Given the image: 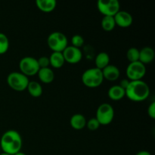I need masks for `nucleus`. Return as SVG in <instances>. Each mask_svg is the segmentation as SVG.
I'll return each instance as SVG.
<instances>
[{"label":"nucleus","mask_w":155,"mask_h":155,"mask_svg":"<svg viewBox=\"0 0 155 155\" xmlns=\"http://www.w3.org/2000/svg\"><path fill=\"white\" fill-rule=\"evenodd\" d=\"M126 96L130 100L136 102H140L146 100L150 95L149 86L141 80L130 81L128 87L126 89Z\"/></svg>","instance_id":"nucleus-2"},{"label":"nucleus","mask_w":155,"mask_h":155,"mask_svg":"<svg viewBox=\"0 0 155 155\" xmlns=\"http://www.w3.org/2000/svg\"><path fill=\"white\" fill-rule=\"evenodd\" d=\"M116 26L122 28H127L133 24V18L131 14L126 11L120 10L116 15L114 16Z\"/></svg>","instance_id":"nucleus-11"},{"label":"nucleus","mask_w":155,"mask_h":155,"mask_svg":"<svg viewBox=\"0 0 155 155\" xmlns=\"http://www.w3.org/2000/svg\"><path fill=\"white\" fill-rule=\"evenodd\" d=\"M101 27L103 30L106 32H110L115 28L116 24L114 17L110 16H104L101 22Z\"/></svg>","instance_id":"nucleus-21"},{"label":"nucleus","mask_w":155,"mask_h":155,"mask_svg":"<svg viewBox=\"0 0 155 155\" xmlns=\"http://www.w3.org/2000/svg\"><path fill=\"white\" fill-rule=\"evenodd\" d=\"M0 154H1V148H0Z\"/></svg>","instance_id":"nucleus-32"},{"label":"nucleus","mask_w":155,"mask_h":155,"mask_svg":"<svg viewBox=\"0 0 155 155\" xmlns=\"http://www.w3.org/2000/svg\"><path fill=\"white\" fill-rule=\"evenodd\" d=\"M9 39L5 34L0 33V54H3L8 51L9 48Z\"/></svg>","instance_id":"nucleus-22"},{"label":"nucleus","mask_w":155,"mask_h":155,"mask_svg":"<svg viewBox=\"0 0 155 155\" xmlns=\"http://www.w3.org/2000/svg\"><path fill=\"white\" fill-rule=\"evenodd\" d=\"M0 155H10V154H5V153H1Z\"/></svg>","instance_id":"nucleus-31"},{"label":"nucleus","mask_w":155,"mask_h":155,"mask_svg":"<svg viewBox=\"0 0 155 155\" xmlns=\"http://www.w3.org/2000/svg\"><path fill=\"white\" fill-rule=\"evenodd\" d=\"M97 8L104 16L114 17L120 9V5L117 0H98Z\"/></svg>","instance_id":"nucleus-8"},{"label":"nucleus","mask_w":155,"mask_h":155,"mask_svg":"<svg viewBox=\"0 0 155 155\" xmlns=\"http://www.w3.org/2000/svg\"><path fill=\"white\" fill-rule=\"evenodd\" d=\"M148 114L151 119H155V102L151 103L148 107Z\"/></svg>","instance_id":"nucleus-27"},{"label":"nucleus","mask_w":155,"mask_h":155,"mask_svg":"<svg viewBox=\"0 0 155 155\" xmlns=\"http://www.w3.org/2000/svg\"><path fill=\"white\" fill-rule=\"evenodd\" d=\"M100 124L98 123V121L97 120V119L95 117L91 118L90 120H89V121L86 122V126L87 128L89 129L91 131H95V130H98L100 127Z\"/></svg>","instance_id":"nucleus-25"},{"label":"nucleus","mask_w":155,"mask_h":155,"mask_svg":"<svg viewBox=\"0 0 155 155\" xmlns=\"http://www.w3.org/2000/svg\"><path fill=\"white\" fill-rule=\"evenodd\" d=\"M38 64H39V69L40 68H49L50 66V61H49V58L46 57V56H42L37 59Z\"/></svg>","instance_id":"nucleus-26"},{"label":"nucleus","mask_w":155,"mask_h":155,"mask_svg":"<svg viewBox=\"0 0 155 155\" xmlns=\"http://www.w3.org/2000/svg\"><path fill=\"white\" fill-rule=\"evenodd\" d=\"M104 81L102 71L96 68H89L83 72L82 75V82L88 88L99 87Z\"/></svg>","instance_id":"nucleus-3"},{"label":"nucleus","mask_w":155,"mask_h":155,"mask_svg":"<svg viewBox=\"0 0 155 155\" xmlns=\"http://www.w3.org/2000/svg\"><path fill=\"white\" fill-rule=\"evenodd\" d=\"M36 7L42 12L49 13L55 9L57 2L55 0H37L36 2Z\"/></svg>","instance_id":"nucleus-16"},{"label":"nucleus","mask_w":155,"mask_h":155,"mask_svg":"<svg viewBox=\"0 0 155 155\" xmlns=\"http://www.w3.org/2000/svg\"><path fill=\"white\" fill-rule=\"evenodd\" d=\"M47 44L53 52H62L68 45V39L63 33L54 31L48 36Z\"/></svg>","instance_id":"nucleus-4"},{"label":"nucleus","mask_w":155,"mask_h":155,"mask_svg":"<svg viewBox=\"0 0 155 155\" xmlns=\"http://www.w3.org/2000/svg\"><path fill=\"white\" fill-rule=\"evenodd\" d=\"M71 42H72V45H71L72 46L80 48L84 45V39L81 35H74L71 39Z\"/></svg>","instance_id":"nucleus-24"},{"label":"nucleus","mask_w":155,"mask_h":155,"mask_svg":"<svg viewBox=\"0 0 155 155\" xmlns=\"http://www.w3.org/2000/svg\"><path fill=\"white\" fill-rule=\"evenodd\" d=\"M28 77L21 72H12L8 75L7 83L9 87L17 92L26 90L29 84Z\"/></svg>","instance_id":"nucleus-5"},{"label":"nucleus","mask_w":155,"mask_h":155,"mask_svg":"<svg viewBox=\"0 0 155 155\" xmlns=\"http://www.w3.org/2000/svg\"><path fill=\"white\" fill-rule=\"evenodd\" d=\"M38 77L42 83L48 84L52 83L54 79V71L50 68H40L37 73Z\"/></svg>","instance_id":"nucleus-14"},{"label":"nucleus","mask_w":155,"mask_h":155,"mask_svg":"<svg viewBox=\"0 0 155 155\" xmlns=\"http://www.w3.org/2000/svg\"><path fill=\"white\" fill-rule=\"evenodd\" d=\"M86 117L81 114H76L71 117L70 120V124L73 129L76 130H81L86 126Z\"/></svg>","instance_id":"nucleus-15"},{"label":"nucleus","mask_w":155,"mask_h":155,"mask_svg":"<svg viewBox=\"0 0 155 155\" xmlns=\"http://www.w3.org/2000/svg\"><path fill=\"white\" fill-rule=\"evenodd\" d=\"M107 95L110 99L113 101H120L126 96V92L125 90L121 88L119 85H116V86H111L108 89Z\"/></svg>","instance_id":"nucleus-17"},{"label":"nucleus","mask_w":155,"mask_h":155,"mask_svg":"<svg viewBox=\"0 0 155 155\" xmlns=\"http://www.w3.org/2000/svg\"><path fill=\"white\" fill-rule=\"evenodd\" d=\"M27 89L31 96L34 98L40 97L42 94V87L40 83L36 81H30Z\"/></svg>","instance_id":"nucleus-20"},{"label":"nucleus","mask_w":155,"mask_h":155,"mask_svg":"<svg viewBox=\"0 0 155 155\" xmlns=\"http://www.w3.org/2000/svg\"><path fill=\"white\" fill-rule=\"evenodd\" d=\"M101 71H102L104 80H107L108 81H116L120 76V71L119 68L115 65H107L104 69L101 70Z\"/></svg>","instance_id":"nucleus-12"},{"label":"nucleus","mask_w":155,"mask_h":155,"mask_svg":"<svg viewBox=\"0 0 155 155\" xmlns=\"http://www.w3.org/2000/svg\"><path fill=\"white\" fill-rule=\"evenodd\" d=\"M130 80H127V79H124V80H122L120 82L119 86H120L121 88H123L124 90H126V89L128 87L129 84H130Z\"/></svg>","instance_id":"nucleus-28"},{"label":"nucleus","mask_w":155,"mask_h":155,"mask_svg":"<svg viewBox=\"0 0 155 155\" xmlns=\"http://www.w3.org/2000/svg\"><path fill=\"white\" fill-rule=\"evenodd\" d=\"M15 155H27V154H24V153H23V152H21V151H20V152L17 153V154H15Z\"/></svg>","instance_id":"nucleus-30"},{"label":"nucleus","mask_w":155,"mask_h":155,"mask_svg":"<svg viewBox=\"0 0 155 155\" xmlns=\"http://www.w3.org/2000/svg\"><path fill=\"white\" fill-rule=\"evenodd\" d=\"M65 62L75 64L79 63L83 58V53L80 48H76L72 45H68L67 48L62 51Z\"/></svg>","instance_id":"nucleus-10"},{"label":"nucleus","mask_w":155,"mask_h":155,"mask_svg":"<svg viewBox=\"0 0 155 155\" xmlns=\"http://www.w3.org/2000/svg\"><path fill=\"white\" fill-rule=\"evenodd\" d=\"M50 66L52 67L53 68H62L65 63L64 58L62 52H52L49 57Z\"/></svg>","instance_id":"nucleus-18"},{"label":"nucleus","mask_w":155,"mask_h":155,"mask_svg":"<svg viewBox=\"0 0 155 155\" xmlns=\"http://www.w3.org/2000/svg\"><path fill=\"white\" fill-rule=\"evenodd\" d=\"M19 69L20 72L27 77L37 75L39 70L37 59L30 56L23 58L19 62Z\"/></svg>","instance_id":"nucleus-7"},{"label":"nucleus","mask_w":155,"mask_h":155,"mask_svg":"<svg viewBox=\"0 0 155 155\" xmlns=\"http://www.w3.org/2000/svg\"><path fill=\"white\" fill-rule=\"evenodd\" d=\"M154 51L152 48L146 46L139 50V61L143 64L151 63L154 59Z\"/></svg>","instance_id":"nucleus-13"},{"label":"nucleus","mask_w":155,"mask_h":155,"mask_svg":"<svg viewBox=\"0 0 155 155\" xmlns=\"http://www.w3.org/2000/svg\"><path fill=\"white\" fill-rule=\"evenodd\" d=\"M126 73H127V78L130 81L141 80L143 79L146 74V68L145 64L141 63L139 61L129 64Z\"/></svg>","instance_id":"nucleus-9"},{"label":"nucleus","mask_w":155,"mask_h":155,"mask_svg":"<svg viewBox=\"0 0 155 155\" xmlns=\"http://www.w3.org/2000/svg\"><path fill=\"white\" fill-rule=\"evenodd\" d=\"M23 139L16 130H8L3 133L0 139V148L3 153L15 155L21 151Z\"/></svg>","instance_id":"nucleus-1"},{"label":"nucleus","mask_w":155,"mask_h":155,"mask_svg":"<svg viewBox=\"0 0 155 155\" xmlns=\"http://www.w3.org/2000/svg\"><path fill=\"white\" fill-rule=\"evenodd\" d=\"M110 57L106 52H100L95 58V68L99 70H103L105 67L110 64Z\"/></svg>","instance_id":"nucleus-19"},{"label":"nucleus","mask_w":155,"mask_h":155,"mask_svg":"<svg viewBox=\"0 0 155 155\" xmlns=\"http://www.w3.org/2000/svg\"><path fill=\"white\" fill-rule=\"evenodd\" d=\"M127 58L130 63L139 61V50L135 47H132L128 49L127 52Z\"/></svg>","instance_id":"nucleus-23"},{"label":"nucleus","mask_w":155,"mask_h":155,"mask_svg":"<svg viewBox=\"0 0 155 155\" xmlns=\"http://www.w3.org/2000/svg\"><path fill=\"white\" fill-rule=\"evenodd\" d=\"M136 155H151V153L148 152L147 151H141L139 152H138Z\"/></svg>","instance_id":"nucleus-29"},{"label":"nucleus","mask_w":155,"mask_h":155,"mask_svg":"<svg viewBox=\"0 0 155 155\" xmlns=\"http://www.w3.org/2000/svg\"><path fill=\"white\" fill-rule=\"evenodd\" d=\"M114 117V109L107 103H103L98 107L95 118L100 125L106 126L110 124Z\"/></svg>","instance_id":"nucleus-6"}]
</instances>
